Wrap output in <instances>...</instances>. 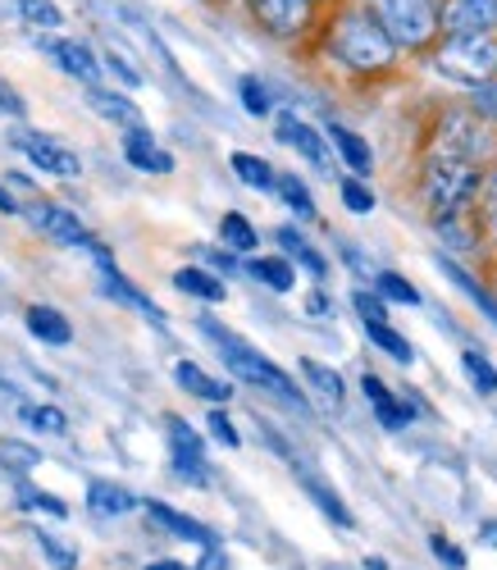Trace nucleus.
<instances>
[{"mask_svg":"<svg viewBox=\"0 0 497 570\" xmlns=\"http://www.w3.org/2000/svg\"><path fill=\"white\" fill-rule=\"evenodd\" d=\"M202 334L220 347L224 365H228L237 379H246V384H256V389H265V393H274V397L292 402V406H302V393H296V384H292V379H288L270 356H261L256 347H246L242 338L224 334V324H215V320H202Z\"/></svg>","mask_w":497,"mask_h":570,"instance_id":"f257e3e1","label":"nucleus"},{"mask_svg":"<svg viewBox=\"0 0 497 570\" xmlns=\"http://www.w3.org/2000/svg\"><path fill=\"white\" fill-rule=\"evenodd\" d=\"M333 51L361 69V73H374V69H388L392 65V51H397V41L388 37V28L374 19V14H347L338 19L333 28Z\"/></svg>","mask_w":497,"mask_h":570,"instance_id":"f03ea898","label":"nucleus"},{"mask_svg":"<svg viewBox=\"0 0 497 570\" xmlns=\"http://www.w3.org/2000/svg\"><path fill=\"white\" fill-rule=\"evenodd\" d=\"M438 73L452 78V82H466V87H484L497 73V37H488V32H461L452 41H442Z\"/></svg>","mask_w":497,"mask_h":570,"instance_id":"7ed1b4c3","label":"nucleus"},{"mask_svg":"<svg viewBox=\"0 0 497 570\" xmlns=\"http://www.w3.org/2000/svg\"><path fill=\"white\" fill-rule=\"evenodd\" d=\"M475 193H479V174H475V165L433 156V165H429V174H425V202H429V210H433L438 219L457 215Z\"/></svg>","mask_w":497,"mask_h":570,"instance_id":"20e7f679","label":"nucleus"},{"mask_svg":"<svg viewBox=\"0 0 497 570\" xmlns=\"http://www.w3.org/2000/svg\"><path fill=\"white\" fill-rule=\"evenodd\" d=\"M374 19L388 28L397 46H425L438 28L433 0H374Z\"/></svg>","mask_w":497,"mask_h":570,"instance_id":"39448f33","label":"nucleus"},{"mask_svg":"<svg viewBox=\"0 0 497 570\" xmlns=\"http://www.w3.org/2000/svg\"><path fill=\"white\" fill-rule=\"evenodd\" d=\"M488 151H493V132L484 128L479 115H452V119H442L438 141H433V156L475 165V160H484Z\"/></svg>","mask_w":497,"mask_h":570,"instance_id":"423d86ee","label":"nucleus"},{"mask_svg":"<svg viewBox=\"0 0 497 570\" xmlns=\"http://www.w3.org/2000/svg\"><path fill=\"white\" fill-rule=\"evenodd\" d=\"M14 147L41 169V174H60V178H78V156L69 147H60L56 137H41V132H19L14 137Z\"/></svg>","mask_w":497,"mask_h":570,"instance_id":"0eeeda50","label":"nucleus"},{"mask_svg":"<svg viewBox=\"0 0 497 570\" xmlns=\"http://www.w3.org/2000/svg\"><path fill=\"white\" fill-rule=\"evenodd\" d=\"M438 23L447 32H493L497 28V0H447Z\"/></svg>","mask_w":497,"mask_h":570,"instance_id":"6e6552de","label":"nucleus"},{"mask_svg":"<svg viewBox=\"0 0 497 570\" xmlns=\"http://www.w3.org/2000/svg\"><path fill=\"white\" fill-rule=\"evenodd\" d=\"M41 233H51L56 243H65V247H78V243H87V224L74 215V210H65V206H51V202H32L28 210H23Z\"/></svg>","mask_w":497,"mask_h":570,"instance_id":"1a4fd4ad","label":"nucleus"},{"mask_svg":"<svg viewBox=\"0 0 497 570\" xmlns=\"http://www.w3.org/2000/svg\"><path fill=\"white\" fill-rule=\"evenodd\" d=\"M252 10L274 37H292L311 19V0H252Z\"/></svg>","mask_w":497,"mask_h":570,"instance_id":"9d476101","label":"nucleus"},{"mask_svg":"<svg viewBox=\"0 0 497 570\" xmlns=\"http://www.w3.org/2000/svg\"><path fill=\"white\" fill-rule=\"evenodd\" d=\"M124 156H128L133 169H146V174H169V169H174V160L156 147V137L146 132V128H133V132L124 137Z\"/></svg>","mask_w":497,"mask_h":570,"instance_id":"9b49d317","label":"nucleus"},{"mask_svg":"<svg viewBox=\"0 0 497 570\" xmlns=\"http://www.w3.org/2000/svg\"><path fill=\"white\" fill-rule=\"evenodd\" d=\"M101 288H106V297L110 302H124L128 311H137V315H146V320H152V324H165V311L152 302V297H142L137 288H133V283L119 274V269H101Z\"/></svg>","mask_w":497,"mask_h":570,"instance_id":"f8f14e48","label":"nucleus"},{"mask_svg":"<svg viewBox=\"0 0 497 570\" xmlns=\"http://www.w3.org/2000/svg\"><path fill=\"white\" fill-rule=\"evenodd\" d=\"M146 515H152L156 525H165L169 534H178V539H192V543H202V548H215V534L202 525V520H192V515H183V511H174V507H165V502H146Z\"/></svg>","mask_w":497,"mask_h":570,"instance_id":"ddd939ff","label":"nucleus"},{"mask_svg":"<svg viewBox=\"0 0 497 570\" xmlns=\"http://www.w3.org/2000/svg\"><path fill=\"white\" fill-rule=\"evenodd\" d=\"M51 56L60 60V69L87 87H96V78H101V60H96L82 41H51Z\"/></svg>","mask_w":497,"mask_h":570,"instance_id":"4468645a","label":"nucleus"},{"mask_svg":"<svg viewBox=\"0 0 497 570\" xmlns=\"http://www.w3.org/2000/svg\"><path fill=\"white\" fill-rule=\"evenodd\" d=\"M87 106L101 115V119H110V124H119V128H142V110L128 101V97H115V91H101V87H91L87 91Z\"/></svg>","mask_w":497,"mask_h":570,"instance_id":"2eb2a0df","label":"nucleus"},{"mask_svg":"<svg viewBox=\"0 0 497 570\" xmlns=\"http://www.w3.org/2000/svg\"><path fill=\"white\" fill-rule=\"evenodd\" d=\"M28 328H32V338L51 343V347H69V343H74L69 320H65L60 311H51V306H32V311H28Z\"/></svg>","mask_w":497,"mask_h":570,"instance_id":"dca6fc26","label":"nucleus"},{"mask_svg":"<svg viewBox=\"0 0 497 570\" xmlns=\"http://www.w3.org/2000/svg\"><path fill=\"white\" fill-rule=\"evenodd\" d=\"M279 132H283V141H292L296 151H302L315 169H329V151H324V141H320V132L315 128H306V124H296L292 115L279 124Z\"/></svg>","mask_w":497,"mask_h":570,"instance_id":"f3484780","label":"nucleus"},{"mask_svg":"<svg viewBox=\"0 0 497 570\" xmlns=\"http://www.w3.org/2000/svg\"><path fill=\"white\" fill-rule=\"evenodd\" d=\"M174 379H178V389H187L192 397H206V402H228V384H220V379L202 374L192 361H178L174 365Z\"/></svg>","mask_w":497,"mask_h":570,"instance_id":"a211bd4d","label":"nucleus"},{"mask_svg":"<svg viewBox=\"0 0 497 570\" xmlns=\"http://www.w3.org/2000/svg\"><path fill=\"white\" fill-rule=\"evenodd\" d=\"M174 288L187 293V297H196V302H224V297H228L224 283H220L215 274H206V269H196V265H187V269L174 274Z\"/></svg>","mask_w":497,"mask_h":570,"instance_id":"6ab92c4d","label":"nucleus"},{"mask_svg":"<svg viewBox=\"0 0 497 570\" xmlns=\"http://www.w3.org/2000/svg\"><path fill=\"white\" fill-rule=\"evenodd\" d=\"M87 511H96V515H128L133 511V493L128 489H119V484H106V480H96L91 489H87Z\"/></svg>","mask_w":497,"mask_h":570,"instance_id":"aec40b11","label":"nucleus"},{"mask_svg":"<svg viewBox=\"0 0 497 570\" xmlns=\"http://www.w3.org/2000/svg\"><path fill=\"white\" fill-rule=\"evenodd\" d=\"M329 137H333V147H338V156H342L347 165H352L357 174H370L374 156H370V147H366V137H357L352 128H342V124H333Z\"/></svg>","mask_w":497,"mask_h":570,"instance_id":"412c9836","label":"nucleus"},{"mask_svg":"<svg viewBox=\"0 0 497 570\" xmlns=\"http://www.w3.org/2000/svg\"><path fill=\"white\" fill-rule=\"evenodd\" d=\"M302 374H306V384L320 393V402H329V406H342V374L338 370H329V365H320V361H302Z\"/></svg>","mask_w":497,"mask_h":570,"instance_id":"4be33fe9","label":"nucleus"},{"mask_svg":"<svg viewBox=\"0 0 497 570\" xmlns=\"http://www.w3.org/2000/svg\"><path fill=\"white\" fill-rule=\"evenodd\" d=\"M169 448H174V461H206V443L178 415H169Z\"/></svg>","mask_w":497,"mask_h":570,"instance_id":"5701e85b","label":"nucleus"},{"mask_svg":"<svg viewBox=\"0 0 497 570\" xmlns=\"http://www.w3.org/2000/svg\"><path fill=\"white\" fill-rule=\"evenodd\" d=\"M279 247H283L288 256H296V261H302V265H306L315 278H324V274H329L324 256H320V252H315V247H311V243H306V237L296 233V228H279Z\"/></svg>","mask_w":497,"mask_h":570,"instance_id":"b1692460","label":"nucleus"},{"mask_svg":"<svg viewBox=\"0 0 497 570\" xmlns=\"http://www.w3.org/2000/svg\"><path fill=\"white\" fill-rule=\"evenodd\" d=\"M438 269H442L447 278H452L457 288H461V293H466V297H470V302H475V306H479V311H484V315H488V320L497 324V302H493V297H488V293L479 288V283H475V278H470V274H466L461 265H452V261H438Z\"/></svg>","mask_w":497,"mask_h":570,"instance_id":"393cba45","label":"nucleus"},{"mask_svg":"<svg viewBox=\"0 0 497 570\" xmlns=\"http://www.w3.org/2000/svg\"><path fill=\"white\" fill-rule=\"evenodd\" d=\"M302 489H306V493L320 502V511L333 520V525H342V530H352V525H357V520H352V511L342 507V498H333V493H329V489L315 480V474H302Z\"/></svg>","mask_w":497,"mask_h":570,"instance_id":"a878e982","label":"nucleus"},{"mask_svg":"<svg viewBox=\"0 0 497 570\" xmlns=\"http://www.w3.org/2000/svg\"><path fill=\"white\" fill-rule=\"evenodd\" d=\"M220 237H224V247H233V252H256V228L246 224V215H237V210H228L224 219H220Z\"/></svg>","mask_w":497,"mask_h":570,"instance_id":"bb28decb","label":"nucleus"},{"mask_svg":"<svg viewBox=\"0 0 497 570\" xmlns=\"http://www.w3.org/2000/svg\"><path fill=\"white\" fill-rule=\"evenodd\" d=\"M233 174H237L246 187H256V193H270V187H279L274 169H270L265 160H256V156H246V151L233 156Z\"/></svg>","mask_w":497,"mask_h":570,"instance_id":"cd10ccee","label":"nucleus"},{"mask_svg":"<svg viewBox=\"0 0 497 570\" xmlns=\"http://www.w3.org/2000/svg\"><path fill=\"white\" fill-rule=\"evenodd\" d=\"M19 420H23V424H32V430H41V434H65V430H69V420H65V411H60V406H37V402H23V406H19Z\"/></svg>","mask_w":497,"mask_h":570,"instance_id":"c85d7f7f","label":"nucleus"},{"mask_svg":"<svg viewBox=\"0 0 497 570\" xmlns=\"http://www.w3.org/2000/svg\"><path fill=\"white\" fill-rule=\"evenodd\" d=\"M366 334H370V343H374V347H383L388 356H397L402 365H411V356H416V352H411V343H407L402 334H397V328H392L388 320H383V324H366Z\"/></svg>","mask_w":497,"mask_h":570,"instance_id":"c756f323","label":"nucleus"},{"mask_svg":"<svg viewBox=\"0 0 497 570\" xmlns=\"http://www.w3.org/2000/svg\"><path fill=\"white\" fill-rule=\"evenodd\" d=\"M374 288H379V297H388V302H402V306H420V293L411 288V283L402 278V274H374Z\"/></svg>","mask_w":497,"mask_h":570,"instance_id":"7c9ffc66","label":"nucleus"},{"mask_svg":"<svg viewBox=\"0 0 497 570\" xmlns=\"http://www.w3.org/2000/svg\"><path fill=\"white\" fill-rule=\"evenodd\" d=\"M252 274H256L261 283H270L274 293H292V265L279 261V256H270V261H252Z\"/></svg>","mask_w":497,"mask_h":570,"instance_id":"2f4dec72","label":"nucleus"},{"mask_svg":"<svg viewBox=\"0 0 497 570\" xmlns=\"http://www.w3.org/2000/svg\"><path fill=\"white\" fill-rule=\"evenodd\" d=\"M0 465H6V470H37V465H41V452H37L32 443L6 439V443H0Z\"/></svg>","mask_w":497,"mask_h":570,"instance_id":"473e14b6","label":"nucleus"},{"mask_svg":"<svg viewBox=\"0 0 497 570\" xmlns=\"http://www.w3.org/2000/svg\"><path fill=\"white\" fill-rule=\"evenodd\" d=\"M279 197L296 210V215H302V219H315V202H311V193H306V187H302V178H279Z\"/></svg>","mask_w":497,"mask_h":570,"instance_id":"72a5a7b5","label":"nucleus"},{"mask_svg":"<svg viewBox=\"0 0 497 570\" xmlns=\"http://www.w3.org/2000/svg\"><path fill=\"white\" fill-rule=\"evenodd\" d=\"M19 14H23L32 28H46V32L65 23V14L51 6V0H19Z\"/></svg>","mask_w":497,"mask_h":570,"instance_id":"f704fd0d","label":"nucleus"},{"mask_svg":"<svg viewBox=\"0 0 497 570\" xmlns=\"http://www.w3.org/2000/svg\"><path fill=\"white\" fill-rule=\"evenodd\" d=\"M461 365H466V374H470V384L488 397V393H497V370L488 365V356H479V352H466L461 356Z\"/></svg>","mask_w":497,"mask_h":570,"instance_id":"c9c22d12","label":"nucleus"},{"mask_svg":"<svg viewBox=\"0 0 497 570\" xmlns=\"http://www.w3.org/2000/svg\"><path fill=\"white\" fill-rule=\"evenodd\" d=\"M342 206L357 210V215H370L374 210V193H370L361 178H342Z\"/></svg>","mask_w":497,"mask_h":570,"instance_id":"e433bc0d","label":"nucleus"},{"mask_svg":"<svg viewBox=\"0 0 497 570\" xmlns=\"http://www.w3.org/2000/svg\"><path fill=\"white\" fill-rule=\"evenodd\" d=\"M37 548L46 552V561H51L56 570H78V552H74V548H65L60 539H51V534H37Z\"/></svg>","mask_w":497,"mask_h":570,"instance_id":"4c0bfd02","label":"nucleus"},{"mask_svg":"<svg viewBox=\"0 0 497 570\" xmlns=\"http://www.w3.org/2000/svg\"><path fill=\"white\" fill-rule=\"evenodd\" d=\"M242 106L252 110L256 119H261V115H270V91L261 87V78H242Z\"/></svg>","mask_w":497,"mask_h":570,"instance_id":"58836bf2","label":"nucleus"},{"mask_svg":"<svg viewBox=\"0 0 497 570\" xmlns=\"http://www.w3.org/2000/svg\"><path fill=\"white\" fill-rule=\"evenodd\" d=\"M19 502H23L28 511H46V515H69V507H65L60 498H51V493H37V489H23V493H19Z\"/></svg>","mask_w":497,"mask_h":570,"instance_id":"ea45409f","label":"nucleus"},{"mask_svg":"<svg viewBox=\"0 0 497 570\" xmlns=\"http://www.w3.org/2000/svg\"><path fill=\"white\" fill-rule=\"evenodd\" d=\"M429 548H433V557L447 566V570H466V552L452 543V539H442V534H433L429 539Z\"/></svg>","mask_w":497,"mask_h":570,"instance_id":"a19ab883","label":"nucleus"},{"mask_svg":"<svg viewBox=\"0 0 497 570\" xmlns=\"http://www.w3.org/2000/svg\"><path fill=\"white\" fill-rule=\"evenodd\" d=\"M106 69H110V73H115L124 87H142V69H137L133 60H124L119 51H106Z\"/></svg>","mask_w":497,"mask_h":570,"instance_id":"79ce46f5","label":"nucleus"},{"mask_svg":"<svg viewBox=\"0 0 497 570\" xmlns=\"http://www.w3.org/2000/svg\"><path fill=\"white\" fill-rule=\"evenodd\" d=\"M475 115L497 124V78H488L484 87H475Z\"/></svg>","mask_w":497,"mask_h":570,"instance_id":"37998d69","label":"nucleus"},{"mask_svg":"<svg viewBox=\"0 0 497 570\" xmlns=\"http://www.w3.org/2000/svg\"><path fill=\"white\" fill-rule=\"evenodd\" d=\"M0 115H10V119H23V115H28L23 97H19V91H14L6 78H0Z\"/></svg>","mask_w":497,"mask_h":570,"instance_id":"c03bdc74","label":"nucleus"},{"mask_svg":"<svg viewBox=\"0 0 497 570\" xmlns=\"http://www.w3.org/2000/svg\"><path fill=\"white\" fill-rule=\"evenodd\" d=\"M352 302H357V311H361L366 324H383V320H388V315H383V297H374V293H357Z\"/></svg>","mask_w":497,"mask_h":570,"instance_id":"a18cd8bd","label":"nucleus"},{"mask_svg":"<svg viewBox=\"0 0 497 570\" xmlns=\"http://www.w3.org/2000/svg\"><path fill=\"white\" fill-rule=\"evenodd\" d=\"M211 434L224 443V448H237L242 439H237V430H233V420L224 415V411H211Z\"/></svg>","mask_w":497,"mask_h":570,"instance_id":"49530a36","label":"nucleus"},{"mask_svg":"<svg viewBox=\"0 0 497 570\" xmlns=\"http://www.w3.org/2000/svg\"><path fill=\"white\" fill-rule=\"evenodd\" d=\"M196 256H206V265H215V269H237V261L224 252H196Z\"/></svg>","mask_w":497,"mask_h":570,"instance_id":"de8ad7c7","label":"nucleus"},{"mask_svg":"<svg viewBox=\"0 0 497 570\" xmlns=\"http://www.w3.org/2000/svg\"><path fill=\"white\" fill-rule=\"evenodd\" d=\"M196 570H224V552L220 548H206V561L196 566Z\"/></svg>","mask_w":497,"mask_h":570,"instance_id":"09e8293b","label":"nucleus"},{"mask_svg":"<svg viewBox=\"0 0 497 570\" xmlns=\"http://www.w3.org/2000/svg\"><path fill=\"white\" fill-rule=\"evenodd\" d=\"M0 210H23V202L10 193V187H0Z\"/></svg>","mask_w":497,"mask_h":570,"instance_id":"8fccbe9b","label":"nucleus"},{"mask_svg":"<svg viewBox=\"0 0 497 570\" xmlns=\"http://www.w3.org/2000/svg\"><path fill=\"white\" fill-rule=\"evenodd\" d=\"M146 570H187V566H178V561H152Z\"/></svg>","mask_w":497,"mask_h":570,"instance_id":"3c124183","label":"nucleus"},{"mask_svg":"<svg viewBox=\"0 0 497 570\" xmlns=\"http://www.w3.org/2000/svg\"><path fill=\"white\" fill-rule=\"evenodd\" d=\"M479 534H484V539H488V543H497V525H484V530H479Z\"/></svg>","mask_w":497,"mask_h":570,"instance_id":"603ef678","label":"nucleus"}]
</instances>
